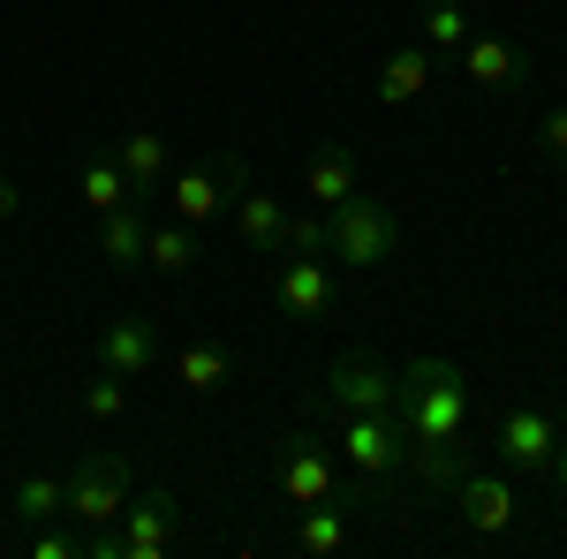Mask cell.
Here are the masks:
<instances>
[{
	"mask_svg": "<svg viewBox=\"0 0 567 559\" xmlns=\"http://www.w3.org/2000/svg\"><path fill=\"white\" fill-rule=\"evenodd\" d=\"M393 416L409 431V462L401 476H416L424 491H454L470 476V424H477V386L462 379V363L446 355H416L393 371Z\"/></svg>",
	"mask_w": 567,
	"mask_h": 559,
	"instance_id": "cell-1",
	"label": "cell"
},
{
	"mask_svg": "<svg viewBox=\"0 0 567 559\" xmlns=\"http://www.w3.org/2000/svg\"><path fill=\"white\" fill-rule=\"evenodd\" d=\"M393 250H401V219H393V205H379V197H341V205H326V258L333 265H386Z\"/></svg>",
	"mask_w": 567,
	"mask_h": 559,
	"instance_id": "cell-2",
	"label": "cell"
},
{
	"mask_svg": "<svg viewBox=\"0 0 567 559\" xmlns=\"http://www.w3.org/2000/svg\"><path fill=\"white\" fill-rule=\"evenodd\" d=\"M341 462H349L355 491H386L401 462H409V431L393 408H371V416H341Z\"/></svg>",
	"mask_w": 567,
	"mask_h": 559,
	"instance_id": "cell-3",
	"label": "cell"
},
{
	"mask_svg": "<svg viewBox=\"0 0 567 559\" xmlns=\"http://www.w3.org/2000/svg\"><path fill=\"white\" fill-rule=\"evenodd\" d=\"M136 476L122 454H84L76 469L61 476V515H76L84 529H99V521H122V507H130Z\"/></svg>",
	"mask_w": 567,
	"mask_h": 559,
	"instance_id": "cell-4",
	"label": "cell"
},
{
	"mask_svg": "<svg viewBox=\"0 0 567 559\" xmlns=\"http://www.w3.org/2000/svg\"><path fill=\"white\" fill-rule=\"evenodd\" d=\"M326 416H371V408H393V371L371 355V348H349V355H333L326 363Z\"/></svg>",
	"mask_w": 567,
	"mask_h": 559,
	"instance_id": "cell-5",
	"label": "cell"
},
{
	"mask_svg": "<svg viewBox=\"0 0 567 559\" xmlns=\"http://www.w3.org/2000/svg\"><path fill=\"white\" fill-rule=\"evenodd\" d=\"M175 545H182L175 491H130V507H122V559H167Z\"/></svg>",
	"mask_w": 567,
	"mask_h": 559,
	"instance_id": "cell-6",
	"label": "cell"
},
{
	"mask_svg": "<svg viewBox=\"0 0 567 559\" xmlns=\"http://www.w3.org/2000/svg\"><path fill=\"white\" fill-rule=\"evenodd\" d=\"M272 484H280L288 507H310V499H333V491H341V469H333V454H326L310 431H296V438L280 446V462H272Z\"/></svg>",
	"mask_w": 567,
	"mask_h": 559,
	"instance_id": "cell-7",
	"label": "cell"
},
{
	"mask_svg": "<svg viewBox=\"0 0 567 559\" xmlns=\"http://www.w3.org/2000/svg\"><path fill=\"white\" fill-rule=\"evenodd\" d=\"M492 446H499V462H507L515 476H545V469H553V446H560V424H553L545 408H529V401H523V408L499 416Z\"/></svg>",
	"mask_w": 567,
	"mask_h": 559,
	"instance_id": "cell-8",
	"label": "cell"
},
{
	"mask_svg": "<svg viewBox=\"0 0 567 559\" xmlns=\"http://www.w3.org/2000/svg\"><path fill=\"white\" fill-rule=\"evenodd\" d=\"M454 515L470 537H499V529H515V484L499 469H470L454 484Z\"/></svg>",
	"mask_w": 567,
	"mask_h": 559,
	"instance_id": "cell-9",
	"label": "cell"
},
{
	"mask_svg": "<svg viewBox=\"0 0 567 559\" xmlns=\"http://www.w3.org/2000/svg\"><path fill=\"white\" fill-rule=\"evenodd\" d=\"M454 69H462L477 91H499V99L529 84V61L507 39H492V31H470V39H462V53H454Z\"/></svg>",
	"mask_w": 567,
	"mask_h": 559,
	"instance_id": "cell-10",
	"label": "cell"
},
{
	"mask_svg": "<svg viewBox=\"0 0 567 559\" xmlns=\"http://www.w3.org/2000/svg\"><path fill=\"white\" fill-rule=\"evenodd\" d=\"M272 302H280V318H326L333 310V272L326 258H280L272 265Z\"/></svg>",
	"mask_w": 567,
	"mask_h": 559,
	"instance_id": "cell-11",
	"label": "cell"
},
{
	"mask_svg": "<svg viewBox=\"0 0 567 559\" xmlns=\"http://www.w3.org/2000/svg\"><path fill=\"white\" fill-rule=\"evenodd\" d=\"M114 159H122V182H130L136 205H152V197H167V174H175V152H167V136L159 130H130L114 144Z\"/></svg>",
	"mask_w": 567,
	"mask_h": 559,
	"instance_id": "cell-12",
	"label": "cell"
},
{
	"mask_svg": "<svg viewBox=\"0 0 567 559\" xmlns=\"http://www.w3.org/2000/svg\"><path fill=\"white\" fill-rule=\"evenodd\" d=\"M349 507H363V491H333V499H310L303 515H296V552L310 559H341L349 552Z\"/></svg>",
	"mask_w": 567,
	"mask_h": 559,
	"instance_id": "cell-13",
	"label": "cell"
},
{
	"mask_svg": "<svg viewBox=\"0 0 567 559\" xmlns=\"http://www.w3.org/2000/svg\"><path fill=\"white\" fill-rule=\"evenodd\" d=\"M159 363V325L152 318H114L106 333H99V371H122V379H144Z\"/></svg>",
	"mask_w": 567,
	"mask_h": 559,
	"instance_id": "cell-14",
	"label": "cell"
},
{
	"mask_svg": "<svg viewBox=\"0 0 567 559\" xmlns=\"http://www.w3.org/2000/svg\"><path fill=\"white\" fill-rule=\"evenodd\" d=\"M144 235H152V219H144V205H114V213H99V250H106V265L114 272H144Z\"/></svg>",
	"mask_w": 567,
	"mask_h": 559,
	"instance_id": "cell-15",
	"label": "cell"
},
{
	"mask_svg": "<svg viewBox=\"0 0 567 559\" xmlns=\"http://www.w3.org/2000/svg\"><path fill=\"white\" fill-rule=\"evenodd\" d=\"M167 205H175V219H189V227L219 219V213H227V182H219V167H182V174H167Z\"/></svg>",
	"mask_w": 567,
	"mask_h": 559,
	"instance_id": "cell-16",
	"label": "cell"
},
{
	"mask_svg": "<svg viewBox=\"0 0 567 559\" xmlns=\"http://www.w3.org/2000/svg\"><path fill=\"white\" fill-rule=\"evenodd\" d=\"M363 189V174H355V152L349 144H318L303 167V197L310 205H341V197H355Z\"/></svg>",
	"mask_w": 567,
	"mask_h": 559,
	"instance_id": "cell-17",
	"label": "cell"
},
{
	"mask_svg": "<svg viewBox=\"0 0 567 559\" xmlns=\"http://www.w3.org/2000/svg\"><path fill=\"white\" fill-rule=\"evenodd\" d=\"M432 91V45H393L386 69H379V106H409V99H424Z\"/></svg>",
	"mask_w": 567,
	"mask_h": 559,
	"instance_id": "cell-18",
	"label": "cell"
},
{
	"mask_svg": "<svg viewBox=\"0 0 567 559\" xmlns=\"http://www.w3.org/2000/svg\"><path fill=\"white\" fill-rule=\"evenodd\" d=\"M227 213H235L243 242H250L258 258H280V227H288V205H280V197H265L258 182H250V189H243V197H235Z\"/></svg>",
	"mask_w": 567,
	"mask_h": 559,
	"instance_id": "cell-19",
	"label": "cell"
},
{
	"mask_svg": "<svg viewBox=\"0 0 567 559\" xmlns=\"http://www.w3.org/2000/svg\"><path fill=\"white\" fill-rule=\"evenodd\" d=\"M189 265H197V227H189V219H152V235H144V272L182 280Z\"/></svg>",
	"mask_w": 567,
	"mask_h": 559,
	"instance_id": "cell-20",
	"label": "cell"
},
{
	"mask_svg": "<svg viewBox=\"0 0 567 559\" xmlns=\"http://www.w3.org/2000/svg\"><path fill=\"white\" fill-rule=\"evenodd\" d=\"M175 379L189 393H219L227 386V379H235V355H227V348H213V341H189L175 355Z\"/></svg>",
	"mask_w": 567,
	"mask_h": 559,
	"instance_id": "cell-21",
	"label": "cell"
},
{
	"mask_svg": "<svg viewBox=\"0 0 567 559\" xmlns=\"http://www.w3.org/2000/svg\"><path fill=\"white\" fill-rule=\"evenodd\" d=\"M76 189H84L91 213H114V205H130V182H122V159H114V152H91L84 174H76Z\"/></svg>",
	"mask_w": 567,
	"mask_h": 559,
	"instance_id": "cell-22",
	"label": "cell"
},
{
	"mask_svg": "<svg viewBox=\"0 0 567 559\" xmlns=\"http://www.w3.org/2000/svg\"><path fill=\"white\" fill-rule=\"evenodd\" d=\"M477 23H470V8L462 0H424V45H439V53H462V39H470Z\"/></svg>",
	"mask_w": 567,
	"mask_h": 559,
	"instance_id": "cell-23",
	"label": "cell"
},
{
	"mask_svg": "<svg viewBox=\"0 0 567 559\" xmlns=\"http://www.w3.org/2000/svg\"><path fill=\"white\" fill-rule=\"evenodd\" d=\"M8 515L16 521H53L61 515V476H23V484H16V491H8Z\"/></svg>",
	"mask_w": 567,
	"mask_h": 559,
	"instance_id": "cell-24",
	"label": "cell"
},
{
	"mask_svg": "<svg viewBox=\"0 0 567 559\" xmlns=\"http://www.w3.org/2000/svg\"><path fill=\"white\" fill-rule=\"evenodd\" d=\"M122 408H130V379L122 371H99L84 386V416L91 424H122Z\"/></svg>",
	"mask_w": 567,
	"mask_h": 559,
	"instance_id": "cell-25",
	"label": "cell"
},
{
	"mask_svg": "<svg viewBox=\"0 0 567 559\" xmlns=\"http://www.w3.org/2000/svg\"><path fill=\"white\" fill-rule=\"evenodd\" d=\"M280 258H326V219L288 213V227H280Z\"/></svg>",
	"mask_w": 567,
	"mask_h": 559,
	"instance_id": "cell-26",
	"label": "cell"
},
{
	"mask_svg": "<svg viewBox=\"0 0 567 559\" xmlns=\"http://www.w3.org/2000/svg\"><path fill=\"white\" fill-rule=\"evenodd\" d=\"M31 559H84V537H76V529H61V515H53V521H39Z\"/></svg>",
	"mask_w": 567,
	"mask_h": 559,
	"instance_id": "cell-27",
	"label": "cell"
},
{
	"mask_svg": "<svg viewBox=\"0 0 567 559\" xmlns=\"http://www.w3.org/2000/svg\"><path fill=\"white\" fill-rule=\"evenodd\" d=\"M537 152H545L553 167H567V106H553V114L537 122Z\"/></svg>",
	"mask_w": 567,
	"mask_h": 559,
	"instance_id": "cell-28",
	"label": "cell"
},
{
	"mask_svg": "<svg viewBox=\"0 0 567 559\" xmlns=\"http://www.w3.org/2000/svg\"><path fill=\"white\" fill-rule=\"evenodd\" d=\"M16 213H23V197H16V182H8V167H0V227H8Z\"/></svg>",
	"mask_w": 567,
	"mask_h": 559,
	"instance_id": "cell-29",
	"label": "cell"
},
{
	"mask_svg": "<svg viewBox=\"0 0 567 559\" xmlns=\"http://www.w3.org/2000/svg\"><path fill=\"white\" fill-rule=\"evenodd\" d=\"M545 476H553V491L567 499V431H560V446H553V469H545Z\"/></svg>",
	"mask_w": 567,
	"mask_h": 559,
	"instance_id": "cell-30",
	"label": "cell"
}]
</instances>
